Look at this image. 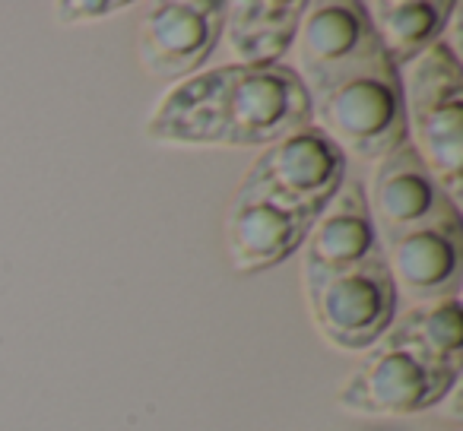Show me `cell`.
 Instances as JSON below:
<instances>
[{
  "label": "cell",
  "instance_id": "9",
  "mask_svg": "<svg viewBox=\"0 0 463 431\" xmlns=\"http://www.w3.org/2000/svg\"><path fill=\"white\" fill-rule=\"evenodd\" d=\"M365 200L378 245L403 232H412V229L460 216V203L448 197V191L438 184V178L419 159L410 140L372 165Z\"/></svg>",
  "mask_w": 463,
  "mask_h": 431
},
{
  "label": "cell",
  "instance_id": "6",
  "mask_svg": "<svg viewBox=\"0 0 463 431\" xmlns=\"http://www.w3.org/2000/svg\"><path fill=\"white\" fill-rule=\"evenodd\" d=\"M346 165L340 146L317 124H305L260 149L239 187L315 220L346 181Z\"/></svg>",
  "mask_w": 463,
  "mask_h": 431
},
{
  "label": "cell",
  "instance_id": "8",
  "mask_svg": "<svg viewBox=\"0 0 463 431\" xmlns=\"http://www.w3.org/2000/svg\"><path fill=\"white\" fill-rule=\"evenodd\" d=\"M225 4L219 0H165L149 4L137 33L140 64L162 83H181L206 70L222 39Z\"/></svg>",
  "mask_w": 463,
  "mask_h": 431
},
{
  "label": "cell",
  "instance_id": "13",
  "mask_svg": "<svg viewBox=\"0 0 463 431\" xmlns=\"http://www.w3.org/2000/svg\"><path fill=\"white\" fill-rule=\"evenodd\" d=\"M305 4L298 0H239L225 4L222 45L229 64L235 67H270L283 64L296 45L298 20Z\"/></svg>",
  "mask_w": 463,
  "mask_h": 431
},
{
  "label": "cell",
  "instance_id": "5",
  "mask_svg": "<svg viewBox=\"0 0 463 431\" xmlns=\"http://www.w3.org/2000/svg\"><path fill=\"white\" fill-rule=\"evenodd\" d=\"M302 289L324 342L353 355L368 352L391 330L400 308L381 251L346 270L302 279Z\"/></svg>",
  "mask_w": 463,
  "mask_h": 431
},
{
  "label": "cell",
  "instance_id": "3",
  "mask_svg": "<svg viewBox=\"0 0 463 431\" xmlns=\"http://www.w3.org/2000/svg\"><path fill=\"white\" fill-rule=\"evenodd\" d=\"M311 124L362 165H374L406 143V108L397 67L387 58L349 73L311 98Z\"/></svg>",
  "mask_w": 463,
  "mask_h": 431
},
{
  "label": "cell",
  "instance_id": "15",
  "mask_svg": "<svg viewBox=\"0 0 463 431\" xmlns=\"http://www.w3.org/2000/svg\"><path fill=\"white\" fill-rule=\"evenodd\" d=\"M387 336L406 342L425 359L450 368H463V308L460 292H448L422 305H410L393 317Z\"/></svg>",
  "mask_w": 463,
  "mask_h": 431
},
{
  "label": "cell",
  "instance_id": "10",
  "mask_svg": "<svg viewBox=\"0 0 463 431\" xmlns=\"http://www.w3.org/2000/svg\"><path fill=\"white\" fill-rule=\"evenodd\" d=\"M460 220L463 216L431 222V226L412 229V232H403L381 245L397 298L422 305L457 289V273H460L463 258Z\"/></svg>",
  "mask_w": 463,
  "mask_h": 431
},
{
  "label": "cell",
  "instance_id": "2",
  "mask_svg": "<svg viewBox=\"0 0 463 431\" xmlns=\"http://www.w3.org/2000/svg\"><path fill=\"white\" fill-rule=\"evenodd\" d=\"M406 108V140L450 200L463 193V64L448 39L397 70Z\"/></svg>",
  "mask_w": 463,
  "mask_h": 431
},
{
  "label": "cell",
  "instance_id": "11",
  "mask_svg": "<svg viewBox=\"0 0 463 431\" xmlns=\"http://www.w3.org/2000/svg\"><path fill=\"white\" fill-rule=\"evenodd\" d=\"M311 216L270 197L239 187L225 216V248L239 273H260L283 264L302 248L311 229Z\"/></svg>",
  "mask_w": 463,
  "mask_h": 431
},
{
  "label": "cell",
  "instance_id": "16",
  "mask_svg": "<svg viewBox=\"0 0 463 431\" xmlns=\"http://www.w3.org/2000/svg\"><path fill=\"white\" fill-rule=\"evenodd\" d=\"M121 10H130V4L124 0H99V4H58L54 14H58V23L64 26H73V23H92V20H105L111 14H121Z\"/></svg>",
  "mask_w": 463,
  "mask_h": 431
},
{
  "label": "cell",
  "instance_id": "4",
  "mask_svg": "<svg viewBox=\"0 0 463 431\" xmlns=\"http://www.w3.org/2000/svg\"><path fill=\"white\" fill-rule=\"evenodd\" d=\"M460 380V368L425 359L406 342L381 336L336 390V406L353 416L403 418L438 406Z\"/></svg>",
  "mask_w": 463,
  "mask_h": 431
},
{
  "label": "cell",
  "instance_id": "12",
  "mask_svg": "<svg viewBox=\"0 0 463 431\" xmlns=\"http://www.w3.org/2000/svg\"><path fill=\"white\" fill-rule=\"evenodd\" d=\"M381 251L378 235H374L372 212H368L365 184L346 178L340 191L330 197V203L311 222L302 248V279L324 276L355 267L362 260L374 258Z\"/></svg>",
  "mask_w": 463,
  "mask_h": 431
},
{
  "label": "cell",
  "instance_id": "1",
  "mask_svg": "<svg viewBox=\"0 0 463 431\" xmlns=\"http://www.w3.org/2000/svg\"><path fill=\"white\" fill-rule=\"evenodd\" d=\"M311 124V96L289 64H219L175 83L146 121L162 146H270Z\"/></svg>",
  "mask_w": 463,
  "mask_h": 431
},
{
  "label": "cell",
  "instance_id": "14",
  "mask_svg": "<svg viewBox=\"0 0 463 431\" xmlns=\"http://www.w3.org/2000/svg\"><path fill=\"white\" fill-rule=\"evenodd\" d=\"M372 29L393 67L410 64L412 58L444 39L457 4L438 0H378L365 4Z\"/></svg>",
  "mask_w": 463,
  "mask_h": 431
},
{
  "label": "cell",
  "instance_id": "7",
  "mask_svg": "<svg viewBox=\"0 0 463 431\" xmlns=\"http://www.w3.org/2000/svg\"><path fill=\"white\" fill-rule=\"evenodd\" d=\"M296 67L311 98L327 92L349 73L387 58L359 0H315L305 4L296 33Z\"/></svg>",
  "mask_w": 463,
  "mask_h": 431
}]
</instances>
